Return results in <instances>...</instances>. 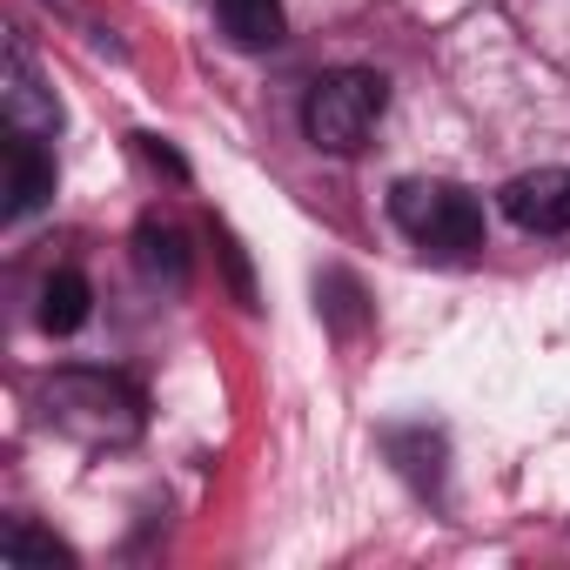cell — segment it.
Wrapping results in <instances>:
<instances>
[{
    "label": "cell",
    "instance_id": "obj_1",
    "mask_svg": "<svg viewBox=\"0 0 570 570\" xmlns=\"http://www.w3.org/2000/svg\"><path fill=\"white\" fill-rule=\"evenodd\" d=\"M41 410L61 436L88 443V450H121L141 436L148 410H141V390L115 370H55L41 383Z\"/></svg>",
    "mask_w": 570,
    "mask_h": 570
},
{
    "label": "cell",
    "instance_id": "obj_2",
    "mask_svg": "<svg viewBox=\"0 0 570 570\" xmlns=\"http://www.w3.org/2000/svg\"><path fill=\"white\" fill-rule=\"evenodd\" d=\"M383 108H390V81H383V75H370V68H336V75H323V81L309 88V101H303V128H309L316 148H330V155H356V148L376 135Z\"/></svg>",
    "mask_w": 570,
    "mask_h": 570
},
{
    "label": "cell",
    "instance_id": "obj_3",
    "mask_svg": "<svg viewBox=\"0 0 570 570\" xmlns=\"http://www.w3.org/2000/svg\"><path fill=\"white\" fill-rule=\"evenodd\" d=\"M390 215L410 242L436 248V255H470L483 248V202L456 181H396L390 188Z\"/></svg>",
    "mask_w": 570,
    "mask_h": 570
},
{
    "label": "cell",
    "instance_id": "obj_4",
    "mask_svg": "<svg viewBox=\"0 0 570 570\" xmlns=\"http://www.w3.org/2000/svg\"><path fill=\"white\" fill-rule=\"evenodd\" d=\"M0 115H8L14 135H35V141H48L61 128V101L48 95V81L35 75L21 41H8V68H0Z\"/></svg>",
    "mask_w": 570,
    "mask_h": 570
},
{
    "label": "cell",
    "instance_id": "obj_5",
    "mask_svg": "<svg viewBox=\"0 0 570 570\" xmlns=\"http://www.w3.org/2000/svg\"><path fill=\"white\" fill-rule=\"evenodd\" d=\"M503 215L523 235H570V168H530L503 188Z\"/></svg>",
    "mask_w": 570,
    "mask_h": 570
},
{
    "label": "cell",
    "instance_id": "obj_6",
    "mask_svg": "<svg viewBox=\"0 0 570 570\" xmlns=\"http://www.w3.org/2000/svg\"><path fill=\"white\" fill-rule=\"evenodd\" d=\"M48 195H55V161L41 155L35 135H14L8 141V215H35L48 208Z\"/></svg>",
    "mask_w": 570,
    "mask_h": 570
},
{
    "label": "cell",
    "instance_id": "obj_7",
    "mask_svg": "<svg viewBox=\"0 0 570 570\" xmlns=\"http://www.w3.org/2000/svg\"><path fill=\"white\" fill-rule=\"evenodd\" d=\"M215 21H222V35H228L235 48H248V55H262V48H275L282 35H289V21H282V0H215Z\"/></svg>",
    "mask_w": 570,
    "mask_h": 570
},
{
    "label": "cell",
    "instance_id": "obj_8",
    "mask_svg": "<svg viewBox=\"0 0 570 570\" xmlns=\"http://www.w3.org/2000/svg\"><path fill=\"white\" fill-rule=\"evenodd\" d=\"M135 262H141L148 282H168V289H181V282H188V242H181V228L161 222V215H148V222L135 228Z\"/></svg>",
    "mask_w": 570,
    "mask_h": 570
},
{
    "label": "cell",
    "instance_id": "obj_9",
    "mask_svg": "<svg viewBox=\"0 0 570 570\" xmlns=\"http://www.w3.org/2000/svg\"><path fill=\"white\" fill-rule=\"evenodd\" d=\"M88 303H95L88 275H81V268H55V275L41 282V330H48V336H75V330L88 323Z\"/></svg>",
    "mask_w": 570,
    "mask_h": 570
},
{
    "label": "cell",
    "instance_id": "obj_10",
    "mask_svg": "<svg viewBox=\"0 0 570 570\" xmlns=\"http://www.w3.org/2000/svg\"><path fill=\"white\" fill-rule=\"evenodd\" d=\"M0 557H8V563H75V550L55 543V537H41L35 523H8V537H0Z\"/></svg>",
    "mask_w": 570,
    "mask_h": 570
},
{
    "label": "cell",
    "instance_id": "obj_11",
    "mask_svg": "<svg viewBox=\"0 0 570 570\" xmlns=\"http://www.w3.org/2000/svg\"><path fill=\"white\" fill-rule=\"evenodd\" d=\"M215 255H222V268H228L235 303H242V309H255V275H248V255H242V242H235L228 228H215Z\"/></svg>",
    "mask_w": 570,
    "mask_h": 570
},
{
    "label": "cell",
    "instance_id": "obj_12",
    "mask_svg": "<svg viewBox=\"0 0 570 570\" xmlns=\"http://www.w3.org/2000/svg\"><path fill=\"white\" fill-rule=\"evenodd\" d=\"M148 161H161V168H168V175H188V161H181V155H175V148H161V141H148Z\"/></svg>",
    "mask_w": 570,
    "mask_h": 570
}]
</instances>
